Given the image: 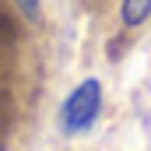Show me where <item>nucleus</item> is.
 <instances>
[{"label": "nucleus", "instance_id": "f257e3e1", "mask_svg": "<svg viewBox=\"0 0 151 151\" xmlns=\"http://www.w3.org/2000/svg\"><path fill=\"white\" fill-rule=\"evenodd\" d=\"M99 109H102V84L95 77L81 81L74 91L67 95L63 109H60V127L63 134H84L95 119H99Z\"/></svg>", "mask_w": 151, "mask_h": 151}, {"label": "nucleus", "instance_id": "f03ea898", "mask_svg": "<svg viewBox=\"0 0 151 151\" xmlns=\"http://www.w3.org/2000/svg\"><path fill=\"white\" fill-rule=\"evenodd\" d=\"M151 14V0H123V25H141Z\"/></svg>", "mask_w": 151, "mask_h": 151}, {"label": "nucleus", "instance_id": "7ed1b4c3", "mask_svg": "<svg viewBox=\"0 0 151 151\" xmlns=\"http://www.w3.org/2000/svg\"><path fill=\"white\" fill-rule=\"evenodd\" d=\"M14 7H18L28 21H35V18H39V0H14Z\"/></svg>", "mask_w": 151, "mask_h": 151}, {"label": "nucleus", "instance_id": "20e7f679", "mask_svg": "<svg viewBox=\"0 0 151 151\" xmlns=\"http://www.w3.org/2000/svg\"><path fill=\"white\" fill-rule=\"evenodd\" d=\"M0 151H4V148H0Z\"/></svg>", "mask_w": 151, "mask_h": 151}]
</instances>
